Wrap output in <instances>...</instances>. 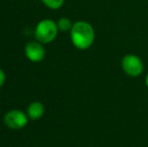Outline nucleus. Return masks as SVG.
<instances>
[{"instance_id": "1", "label": "nucleus", "mask_w": 148, "mask_h": 147, "mask_svg": "<svg viewBox=\"0 0 148 147\" xmlns=\"http://www.w3.org/2000/svg\"><path fill=\"white\" fill-rule=\"evenodd\" d=\"M70 32L74 46L81 51L90 49L95 41V29L91 23L85 20L75 22Z\"/></svg>"}, {"instance_id": "2", "label": "nucleus", "mask_w": 148, "mask_h": 147, "mask_svg": "<svg viewBox=\"0 0 148 147\" xmlns=\"http://www.w3.org/2000/svg\"><path fill=\"white\" fill-rule=\"evenodd\" d=\"M58 32L59 27L57 22L49 18H45L36 24L34 29V37L41 43H49L56 39Z\"/></svg>"}, {"instance_id": "3", "label": "nucleus", "mask_w": 148, "mask_h": 147, "mask_svg": "<svg viewBox=\"0 0 148 147\" xmlns=\"http://www.w3.org/2000/svg\"><path fill=\"white\" fill-rule=\"evenodd\" d=\"M121 68L123 72L130 78H137L144 71L143 62L136 55H126L121 59Z\"/></svg>"}, {"instance_id": "4", "label": "nucleus", "mask_w": 148, "mask_h": 147, "mask_svg": "<svg viewBox=\"0 0 148 147\" xmlns=\"http://www.w3.org/2000/svg\"><path fill=\"white\" fill-rule=\"evenodd\" d=\"M4 124L10 129H21L28 122V116L22 111L11 110L4 115Z\"/></svg>"}, {"instance_id": "5", "label": "nucleus", "mask_w": 148, "mask_h": 147, "mask_svg": "<svg viewBox=\"0 0 148 147\" xmlns=\"http://www.w3.org/2000/svg\"><path fill=\"white\" fill-rule=\"evenodd\" d=\"M25 55L33 63H39L45 57V49L39 41H29L25 45Z\"/></svg>"}, {"instance_id": "6", "label": "nucleus", "mask_w": 148, "mask_h": 147, "mask_svg": "<svg viewBox=\"0 0 148 147\" xmlns=\"http://www.w3.org/2000/svg\"><path fill=\"white\" fill-rule=\"evenodd\" d=\"M45 114V107L40 102H33L27 108V116L31 120H38Z\"/></svg>"}, {"instance_id": "7", "label": "nucleus", "mask_w": 148, "mask_h": 147, "mask_svg": "<svg viewBox=\"0 0 148 147\" xmlns=\"http://www.w3.org/2000/svg\"><path fill=\"white\" fill-rule=\"evenodd\" d=\"M58 24V27H59V30L60 31H62V32H66V31H71L73 28V21L68 17H62L58 20L57 22Z\"/></svg>"}, {"instance_id": "8", "label": "nucleus", "mask_w": 148, "mask_h": 147, "mask_svg": "<svg viewBox=\"0 0 148 147\" xmlns=\"http://www.w3.org/2000/svg\"><path fill=\"white\" fill-rule=\"evenodd\" d=\"M47 8L53 10H58L62 7L64 3V0H40Z\"/></svg>"}, {"instance_id": "9", "label": "nucleus", "mask_w": 148, "mask_h": 147, "mask_svg": "<svg viewBox=\"0 0 148 147\" xmlns=\"http://www.w3.org/2000/svg\"><path fill=\"white\" fill-rule=\"evenodd\" d=\"M5 80H6V76H5V73L3 72V70L0 69V88L4 85L5 83Z\"/></svg>"}, {"instance_id": "10", "label": "nucleus", "mask_w": 148, "mask_h": 147, "mask_svg": "<svg viewBox=\"0 0 148 147\" xmlns=\"http://www.w3.org/2000/svg\"><path fill=\"white\" fill-rule=\"evenodd\" d=\"M145 84H146V87L148 88V74H147L146 78H145Z\"/></svg>"}]
</instances>
